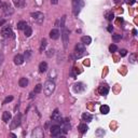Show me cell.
Instances as JSON below:
<instances>
[{
    "label": "cell",
    "mask_w": 138,
    "mask_h": 138,
    "mask_svg": "<svg viewBox=\"0 0 138 138\" xmlns=\"http://www.w3.org/2000/svg\"><path fill=\"white\" fill-rule=\"evenodd\" d=\"M43 92L47 96H50L53 94V92L55 91V83L53 81H47L44 83V85H42Z\"/></svg>",
    "instance_id": "6da1fadb"
},
{
    "label": "cell",
    "mask_w": 138,
    "mask_h": 138,
    "mask_svg": "<svg viewBox=\"0 0 138 138\" xmlns=\"http://www.w3.org/2000/svg\"><path fill=\"white\" fill-rule=\"evenodd\" d=\"M85 54V48H84L83 43H77L75 47V55L76 58H80Z\"/></svg>",
    "instance_id": "7a4b0ae2"
},
{
    "label": "cell",
    "mask_w": 138,
    "mask_h": 138,
    "mask_svg": "<svg viewBox=\"0 0 138 138\" xmlns=\"http://www.w3.org/2000/svg\"><path fill=\"white\" fill-rule=\"evenodd\" d=\"M82 6H83V3H82L81 0H72V11H73V14L75 15H78L80 13V10H81Z\"/></svg>",
    "instance_id": "3957f363"
},
{
    "label": "cell",
    "mask_w": 138,
    "mask_h": 138,
    "mask_svg": "<svg viewBox=\"0 0 138 138\" xmlns=\"http://www.w3.org/2000/svg\"><path fill=\"white\" fill-rule=\"evenodd\" d=\"M1 34L3 38H13L14 37V34H13L12 28L10 26H4L1 29Z\"/></svg>",
    "instance_id": "277c9868"
},
{
    "label": "cell",
    "mask_w": 138,
    "mask_h": 138,
    "mask_svg": "<svg viewBox=\"0 0 138 138\" xmlns=\"http://www.w3.org/2000/svg\"><path fill=\"white\" fill-rule=\"evenodd\" d=\"M62 39H63L64 48L67 49L68 43H69V30L66 27H63V33H62Z\"/></svg>",
    "instance_id": "5b68a950"
},
{
    "label": "cell",
    "mask_w": 138,
    "mask_h": 138,
    "mask_svg": "<svg viewBox=\"0 0 138 138\" xmlns=\"http://www.w3.org/2000/svg\"><path fill=\"white\" fill-rule=\"evenodd\" d=\"M31 17H33V20H34L36 23H38V24H42V23H43V20H44V15H43L41 12L31 13Z\"/></svg>",
    "instance_id": "8992f818"
},
{
    "label": "cell",
    "mask_w": 138,
    "mask_h": 138,
    "mask_svg": "<svg viewBox=\"0 0 138 138\" xmlns=\"http://www.w3.org/2000/svg\"><path fill=\"white\" fill-rule=\"evenodd\" d=\"M51 119H52L53 122H56V123H62V122H63V119H62L61 113H59L58 109H55L54 110V112L52 113Z\"/></svg>",
    "instance_id": "52a82bcc"
},
{
    "label": "cell",
    "mask_w": 138,
    "mask_h": 138,
    "mask_svg": "<svg viewBox=\"0 0 138 138\" xmlns=\"http://www.w3.org/2000/svg\"><path fill=\"white\" fill-rule=\"evenodd\" d=\"M50 130H51L50 132H51V135H52L53 137L59 136V135H61V133H62V127L59 125H53Z\"/></svg>",
    "instance_id": "ba28073f"
},
{
    "label": "cell",
    "mask_w": 138,
    "mask_h": 138,
    "mask_svg": "<svg viewBox=\"0 0 138 138\" xmlns=\"http://www.w3.org/2000/svg\"><path fill=\"white\" fill-rule=\"evenodd\" d=\"M62 132H64L65 134H67L69 132V130H70V122H69L68 119H66V120H64L62 122Z\"/></svg>",
    "instance_id": "9c48e42d"
},
{
    "label": "cell",
    "mask_w": 138,
    "mask_h": 138,
    "mask_svg": "<svg viewBox=\"0 0 138 138\" xmlns=\"http://www.w3.org/2000/svg\"><path fill=\"white\" fill-rule=\"evenodd\" d=\"M21 124V114L18 113L16 114V116L14 117V119H13V121H12V123H11V128L12 130H14V128H16L18 125Z\"/></svg>",
    "instance_id": "30bf717a"
},
{
    "label": "cell",
    "mask_w": 138,
    "mask_h": 138,
    "mask_svg": "<svg viewBox=\"0 0 138 138\" xmlns=\"http://www.w3.org/2000/svg\"><path fill=\"white\" fill-rule=\"evenodd\" d=\"M59 36H61V33H59L58 29H52L50 31V38L53 39V40H57L59 38Z\"/></svg>",
    "instance_id": "8fae6325"
},
{
    "label": "cell",
    "mask_w": 138,
    "mask_h": 138,
    "mask_svg": "<svg viewBox=\"0 0 138 138\" xmlns=\"http://www.w3.org/2000/svg\"><path fill=\"white\" fill-rule=\"evenodd\" d=\"M98 92H99L100 95H107L108 92H109V86L107 85V84H103V85L99 86V89H98Z\"/></svg>",
    "instance_id": "7c38bea8"
},
{
    "label": "cell",
    "mask_w": 138,
    "mask_h": 138,
    "mask_svg": "<svg viewBox=\"0 0 138 138\" xmlns=\"http://www.w3.org/2000/svg\"><path fill=\"white\" fill-rule=\"evenodd\" d=\"M24 56L23 55H21V54H17V55H15V57H14V64L15 65H22L23 63H24Z\"/></svg>",
    "instance_id": "4fadbf2b"
},
{
    "label": "cell",
    "mask_w": 138,
    "mask_h": 138,
    "mask_svg": "<svg viewBox=\"0 0 138 138\" xmlns=\"http://www.w3.org/2000/svg\"><path fill=\"white\" fill-rule=\"evenodd\" d=\"M11 118H12V116H11V113L9 111H4L3 113H2V121H3L4 123H8V122L11 120Z\"/></svg>",
    "instance_id": "5bb4252c"
},
{
    "label": "cell",
    "mask_w": 138,
    "mask_h": 138,
    "mask_svg": "<svg viewBox=\"0 0 138 138\" xmlns=\"http://www.w3.org/2000/svg\"><path fill=\"white\" fill-rule=\"evenodd\" d=\"M84 89H85V86L83 85V83H77V84H75L73 85V91L75 92H82V91H84Z\"/></svg>",
    "instance_id": "9a60e30c"
},
{
    "label": "cell",
    "mask_w": 138,
    "mask_h": 138,
    "mask_svg": "<svg viewBox=\"0 0 138 138\" xmlns=\"http://www.w3.org/2000/svg\"><path fill=\"white\" fill-rule=\"evenodd\" d=\"M81 42L83 43L84 45H90L92 42V38L90 36H83L81 38Z\"/></svg>",
    "instance_id": "2e32d148"
},
{
    "label": "cell",
    "mask_w": 138,
    "mask_h": 138,
    "mask_svg": "<svg viewBox=\"0 0 138 138\" xmlns=\"http://www.w3.org/2000/svg\"><path fill=\"white\" fill-rule=\"evenodd\" d=\"M2 7H3V10H4V13H6V14H12L13 13V9L11 8L8 3H3Z\"/></svg>",
    "instance_id": "e0dca14e"
},
{
    "label": "cell",
    "mask_w": 138,
    "mask_h": 138,
    "mask_svg": "<svg viewBox=\"0 0 138 138\" xmlns=\"http://www.w3.org/2000/svg\"><path fill=\"white\" fill-rule=\"evenodd\" d=\"M18 85L21 87H26L28 85V80H27V78H25V77L21 78L20 81H18Z\"/></svg>",
    "instance_id": "ac0fdd59"
},
{
    "label": "cell",
    "mask_w": 138,
    "mask_h": 138,
    "mask_svg": "<svg viewBox=\"0 0 138 138\" xmlns=\"http://www.w3.org/2000/svg\"><path fill=\"white\" fill-rule=\"evenodd\" d=\"M48 70V64L45 62H42V63L39 64V71L40 72H45Z\"/></svg>",
    "instance_id": "d6986e66"
},
{
    "label": "cell",
    "mask_w": 138,
    "mask_h": 138,
    "mask_svg": "<svg viewBox=\"0 0 138 138\" xmlns=\"http://www.w3.org/2000/svg\"><path fill=\"white\" fill-rule=\"evenodd\" d=\"M109 111H110L109 106H107V105H102L100 106V112H102L103 114H108L109 113Z\"/></svg>",
    "instance_id": "ffe728a7"
},
{
    "label": "cell",
    "mask_w": 138,
    "mask_h": 138,
    "mask_svg": "<svg viewBox=\"0 0 138 138\" xmlns=\"http://www.w3.org/2000/svg\"><path fill=\"white\" fill-rule=\"evenodd\" d=\"M78 130L80 131V133H81V134H84V133H86V132H87V130H89V127H87V125H86V124L82 123V124H80V125H79V127H78Z\"/></svg>",
    "instance_id": "44dd1931"
},
{
    "label": "cell",
    "mask_w": 138,
    "mask_h": 138,
    "mask_svg": "<svg viewBox=\"0 0 138 138\" xmlns=\"http://www.w3.org/2000/svg\"><path fill=\"white\" fill-rule=\"evenodd\" d=\"M13 3L17 8H23L25 6V0H13Z\"/></svg>",
    "instance_id": "7402d4cb"
},
{
    "label": "cell",
    "mask_w": 138,
    "mask_h": 138,
    "mask_svg": "<svg viewBox=\"0 0 138 138\" xmlns=\"http://www.w3.org/2000/svg\"><path fill=\"white\" fill-rule=\"evenodd\" d=\"M26 26H27V23L24 22V21H21V22L17 23V29H20V30H24L26 28Z\"/></svg>",
    "instance_id": "603a6c76"
},
{
    "label": "cell",
    "mask_w": 138,
    "mask_h": 138,
    "mask_svg": "<svg viewBox=\"0 0 138 138\" xmlns=\"http://www.w3.org/2000/svg\"><path fill=\"white\" fill-rule=\"evenodd\" d=\"M24 33H25V36H26V37H30L31 34H33V29H31L30 26H28V25H27L26 28L24 29Z\"/></svg>",
    "instance_id": "cb8c5ba5"
},
{
    "label": "cell",
    "mask_w": 138,
    "mask_h": 138,
    "mask_svg": "<svg viewBox=\"0 0 138 138\" xmlns=\"http://www.w3.org/2000/svg\"><path fill=\"white\" fill-rule=\"evenodd\" d=\"M82 119H83V121L91 122L92 119H93V117H92L90 113H83V114H82Z\"/></svg>",
    "instance_id": "d4e9b609"
},
{
    "label": "cell",
    "mask_w": 138,
    "mask_h": 138,
    "mask_svg": "<svg viewBox=\"0 0 138 138\" xmlns=\"http://www.w3.org/2000/svg\"><path fill=\"white\" fill-rule=\"evenodd\" d=\"M41 91H42V84H37V85L34 86V93L38 94V93H40Z\"/></svg>",
    "instance_id": "484cf974"
},
{
    "label": "cell",
    "mask_w": 138,
    "mask_h": 138,
    "mask_svg": "<svg viewBox=\"0 0 138 138\" xmlns=\"http://www.w3.org/2000/svg\"><path fill=\"white\" fill-rule=\"evenodd\" d=\"M47 44H48L47 40H45V39H42V41H41V45H40V52H43V50L47 48Z\"/></svg>",
    "instance_id": "4316f807"
},
{
    "label": "cell",
    "mask_w": 138,
    "mask_h": 138,
    "mask_svg": "<svg viewBox=\"0 0 138 138\" xmlns=\"http://www.w3.org/2000/svg\"><path fill=\"white\" fill-rule=\"evenodd\" d=\"M121 38H122V36H121V34H112V40H113L114 42H119V41L121 40Z\"/></svg>",
    "instance_id": "83f0119b"
},
{
    "label": "cell",
    "mask_w": 138,
    "mask_h": 138,
    "mask_svg": "<svg viewBox=\"0 0 138 138\" xmlns=\"http://www.w3.org/2000/svg\"><path fill=\"white\" fill-rule=\"evenodd\" d=\"M136 59H137V55L136 54H131L130 55V62L132 64H135L136 63Z\"/></svg>",
    "instance_id": "f1b7e54d"
},
{
    "label": "cell",
    "mask_w": 138,
    "mask_h": 138,
    "mask_svg": "<svg viewBox=\"0 0 138 138\" xmlns=\"http://www.w3.org/2000/svg\"><path fill=\"white\" fill-rule=\"evenodd\" d=\"M106 18H107V21H112L114 18V15L112 12H108L106 13Z\"/></svg>",
    "instance_id": "f546056e"
},
{
    "label": "cell",
    "mask_w": 138,
    "mask_h": 138,
    "mask_svg": "<svg viewBox=\"0 0 138 138\" xmlns=\"http://www.w3.org/2000/svg\"><path fill=\"white\" fill-rule=\"evenodd\" d=\"M117 50H118V47H117L116 44H111V45H110V47H109V51L111 52V53L116 52Z\"/></svg>",
    "instance_id": "4dcf8cb0"
},
{
    "label": "cell",
    "mask_w": 138,
    "mask_h": 138,
    "mask_svg": "<svg viewBox=\"0 0 138 138\" xmlns=\"http://www.w3.org/2000/svg\"><path fill=\"white\" fill-rule=\"evenodd\" d=\"M12 100H13V96H8V97L3 100V104H8V103L12 102Z\"/></svg>",
    "instance_id": "1f68e13d"
},
{
    "label": "cell",
    "mask_w": 138,
    "mask_h": 138,
    "mask_svg": "<svg viewBox=\"0 0 138 138\" xmlns=\"http://www.w3.org/2000/svg\"><path fill=\"white\" fill-rule=\"evenodd\" d=\"M29 57H30V51H26L24 54V59H26V61H28Z\"/></svg>",
    "instance_id": "d6a6232c"
},
{
    "label": "cell",
    "mask_w": 138,
    "mask_h": 138,
    "mask_svg": "<svg viewBox=\"0 0 138 138\" xmlns=\"http://www.w3.org/2000/svg\"><path fill=\"white\" fill-rule=\"evenodd\" d=\"M126 54H127V51H126L125 49H122L121 51H120V55H121V56H125Z\"/></svg>",
    "instance_id": "836d02e7"
},
{
    "label": "cell",
    "mask_w": 138,
    "mask_h": 138,
    "mask_svg": "<svg viewBox=\"0 0 138 138\" xmlns=\"http://www.w3.org/2000/svg\"><path fill=\"white\" fill-rule=\"evenodd\" d=\"M125 2L127 4H130V6H132V4H134L136 2V0H125Z\"/></svg>",
    "instance_id": "e575fe53"
},
{
    "label": "cell",
    "mask_w": 138,
    "mask_h": 138,
    "mask_svg": "<svg viewBox=\"0 0 138 138\" xmlns=\"http://www.w3.org/2000/svg\"><path fill=\"white\" fill-rule=\"evenodd\" d=\"M96 134H97L98 136H102V135H105V132H104V130H98Z\"/></svg>",
    "instance_id": "d590c367"
},
{
    "label": "cell",
    "mask_w": 138,
    "mask_h": 138,
    "mask_svg": "<svg viewBox=\"0 0 138 138\" xmlns=\"http://www.w3.org/2000/svg\"><path fill=\"white\" fill-rule=\"evenodd\" d=\"M112 30H113V27H112V25H109V26H108V31H109V33H112Z\"/></svg>",
    "instance_id": "8d00e7d4"
},
{
    "label": "cell",
    "mask_w": 138,
    "mask_h": 138,
    "mask_svg": "<svg viewBox=\"0 0 138 138\" xmlns=\"http://www.w3.org/2000/svg\"><path fill=\"white\" fill-rule=\"evenodd\" d=\"M51 3L52 4H57L58 3V0H51Z\"/></svg>",
    "instance_id": "74e56055"
},
{
    "label": "cell",
    "mask_w": 138,
    "mask_h": 138,
    "mask_svg": "<svg viewBox=\"0 0 138 138\" xmlns=\"http://www.w3.org/2000/svg\"><path fill=\"white\" fill-rule=\"evenodd\" d=\"M132 33H133V34H134V36H136V34H137V30H136V29H133Z\"/></svg>",
    "instance_id": "f35d334b"
},
{
    "label": "cell",
    "mask_w": 138,
    "mask_h": 138,
    "mask_svg": "<svg viewBox=\"0 0 138 138\" xmlns=\"http://www.w3.org/2000/svg\"><path fill=\"white\" fill-rule=\"evenodd\" d=\"M4 23H6V21H1V22H0V26H1V25H3Z\"/></svg>",
    "instance_id": "ab89813d"
},
{
    "label": "cell",
    "mask_w": 138,
    "mask_h": 138,
    "mask_svg": "<svg viewBox=\"0 0 138 138\" xmlns=\"http://www.w3.org/2000/svg\"><path fill=\"white\" fill-rule=\"evenodd\" d=\"M114 2H116V3H119V2H121V0H113Z\"/></svg>",
    "instance_id": "60d3db41"
},
{
    "label": "cell",
    "mask_w": 138,
    "mask_h": 138,
    "mask_svg": "<svg viewBox=\"0 0 138 138\" xmlns=\"http://www.w3.org/2000/svg\"><path fill=\"white\" fill-rule=\"evenodd\" d=\"M10 136H11V137H16V135H14V134H10Z\"/></svg>",
    "instance_id": "b9f144b4"
},
{
    "label": "cell",
    "mask_w": 138,
    "mask_h": 138,
    "mask_svg": "<svg viewBox=\"0 0 138 138\" xmlns=\"http://www.w3.org/2000/svg\"><path fill=\"white\" fill-rule=\"evenodd\" d=\"M2 4H3V3H2V1L0 0V8H2Z\"/></svg>",
    "instance_id": "7bdbcfd3"
}]
</instances>
